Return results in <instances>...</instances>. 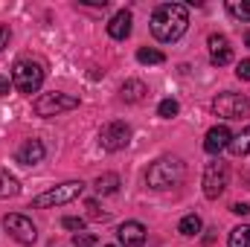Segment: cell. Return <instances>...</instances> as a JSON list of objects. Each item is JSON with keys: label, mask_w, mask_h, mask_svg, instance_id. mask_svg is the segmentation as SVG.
Listing matches in <instances>:
<instances>
[{"label": "cell", "mask_w": 250, "mask_h": 247, "mask_svg": "<svg viewBox=\"0 0 250 247\" xmlns=\"http://www.w3.org/2000/svg\"><path fill=\"white\" fill-rule=\"evenodd\" d=\"M41 84H44V67H41V64L29 62V59L15 62V67H12V87H15L18 93L32 96V93L41 90Z\"/></svg>", "instance_id": "obj_3"}, {"label": "cell", "mask_w": 250, "mask_h": 247, "mask_svg": "<svg viewBox=\"0 0 250 247\" xmlns=\"http://www.w3.org/2000/svg\"><path fill=\"white\" fill-rule=\"evenodd\" d=\"M227 12H230L236 21H242V23L250 21V3L248 0H230V3H227Z\"/></svg>", "instance_id": "obj_21"}, {"label": "cell", "mask_w": 250, "mask_h": 247, "mask_svg": "<svg viewBox=\"0 0 250 247\" xmlns=\"http://www.w3.org/2000/svg\"><path fill=\"white\" fill-rule=\"evenodd\" d=\"M178 111H181V105H178L175 99H163V102L157 105V117H163V120H172V117H178Z\"/></svg>", "instance_id": "obj_23"}, {"label": "cell", "mask_w": 250, "mask_h": 247, "mask_svg": "<svg viewBox=\"0 0 250 247\" xmlns=\"http://www.w3.org/2000/svg\"><path fill=\"white\" fill-rule=\"evenodd\" d=\"M151 35L163 44L178 41L184 32L189 29V12L184 3H160L151 15Z\"/></svg>", "instance_id": "obj_1"}, {"label": "cell", "mask_w": 250, "mask_h": 247, "mask_svg": "<svg viewBox=\"0 0 250 247\" xmlns=\"http://www.w3.org/2000/svg\"><path fill=\"white\" fill-rule=\"evenodd\" d=\"M131 12L128 9H120L111 21H108V35L114 38V41H125L128 35H131Z\"/></svg>", "instance_id": "obj_13"}, {"label": "cell", "mask_w": 250, "mask_h": 247, "mask_svg": "<svg viewBox=\"0 0 250 247\" xmlns=\"http://www.w3.org/2000/svg\"><path fill=\"white\" fill-rule=\"evenodd\" d=\"M230 140H233V134H230L227 125H212L207 131V137H204V151L207 154H221L230 145Z\"/></svg>", "instance_id": "obj_10"}, {"label": "cell", "mask_w": 250, "mask_h": 247, "mask_svg": "<svg viewBox=\"0 0 250 247\" xmlns=\"http://www.w3.org/2000/svg\"><path fill=\"white\" fill-rule=\"evenodd\" d=\"M137 62H140V64H163V62H166V56H163L160 50L140 47V50H137Z\"/></svg>", "instance_id": "obj_22"}, {"label": "cell", "mask_w": 250, "mask_h": 247, "mask_svg": "<svg viewBox=\"0 0 250 247\" xmlns=\"http://www.w3.org/2000/svg\"><path fill=\"white\" fill-rule=\"evenodd\" d=\"M212 111L221 120H245L250 117V99L245 93H218L212 102Z\"/></svg>", "instance_id": "obj_6"}, {"label": "cell", "mask_w": 250, "mask_h": 247, "mask_svg": "<svg viewBox=\"0 0 250 247\" xmlns=\"http://www.w3.org/2000/svg\"><path fill=\"white\" fill-rule=\"evenodd\" d=\"M117 239L123 247H143L146 245V227L140 221H125L117 230Z\"/></svg>", "instance_id": "obj_11"}, {"label": "cell", "mask_w": 250, "mask_h": 247, "mask_svg": "<svg viewBox=\"0 0 250 247\" xmlns=\"http://www.w3.org/2000/svg\"><path fill=\"white\" fill-rule=\"evenodd\" d=\"M62 224L67 227V230H76V233H82V230H84V218H73V215H67Z\"/></svg>", "instance_id": "obj_25"}, {"label": "cell", "mask_w": 250, "mask_h": 247, "mask_svg": "<svg viewBox=\"0 0 250 247\" xmlns=\"http://www.w3.org/2000/svg\"><path fill=\"white\" fill-rule=\"evenodd\" d=\"M3 230H6L15 242H21V245H35V239H38L35 224H32L26 215H18V212H12V215L3 218Z\"/></svg>", "instance_id": "obj_8"}, {"label": "cell", "mask_w": 250, "mask_h": 247, "mask_svg": "<svg viewBox=\"0 0 250 247\" xmlns=\"http://www.w3.org/2000/svg\"><path fill=\"white\" fill-rule=\"evenodd\" d=\"M93 189H96L99 195H114V192L120 189V175H114V172L99 175V178L93 181Z\"/></svg>", "instance_id": "obj_16"}, {"label": "cell", "mask_w": 250, "mask_h": 247, "mask_svg": "<svg viewBox=\"0 0 250 247\" xmlns=\"http://www.w3.org/2000/svg\"><path fill=\"white\" fill-rule=\"evenodd\" d=\"M146 93H148V87H146L140 79H128V82L123 84V90H120L123 102H128V105H137V102H143V99H146Z\"/></svg>", "instance_id": "obj_15"}, {"label": "cell", "mask_w": 250, "mask_h": 247, "mask_svg": "<svg viewBox=\"0 0 250 247\" xmlns=\"http://www.w3.org/2000/svg\"><path fill=\"white\" fill-rule=\"evenodd\" d=\"M245 44H248V47H250V29H248V32H245Z\"/></svg>", "instance_id": "obj_31"}, {"label": "cell", "mask_w": 250, "mask_h": 247, "mask_svg": "<svg viewBox=\"0 0 250 247\" xmlns=\"http://www.w3.org/2000/svg\"><path fill=\"white\" fill-rule=\"evenodd\" d=\"M227 245H230V247H250V224H242V227L230 230Z\"/></svg>", "instance_id": "obj_20"}, {"label": "cell", "mask_w": 250, "mask_h": 247, "mask_svg": "<svg viewBox=\"0 0 250 247\" xmlns=\"http://www.w3.org/2000/svg\"><path fill=\"white\" fill-rule=\"evenodd\" d=\"M236 157H245V154H250V125L248 128H242L233 140H230V145H227Z\"/></svg>", "instance_id": "obj_17"}, {"label": "cell", "mask_w": 250, "mask_h": 247, "mask_svg": "<svg viewBox=\"0 0 250 247\" xmlns=\"http://www.w3.org/2000/svg\"><path fill=\"white\" fill-rule=\"evenodd\" d=\"M184 175H187V169H184V163L178 157H160V160H154L148 166L146 184L151 189H172V186H178L184 181Z\"/></svg>", "instance_id": "obj_2"}, {"label": "cell", "mask_w": 250, "mask_h": 247, "mask_svg": "<svg viewBox=\"0 0 250 247\" xmlns=\"http://www.w3.org/2000/svg\"><path fill=\"white\" fill-rule=\"evenodd\" d=\"M99 143H102L105 151H123L125 145L131 143V128H128L125 123H120V120L102 125V131H99Z\"/></svg>", "instance_id": "obj_9"}, {"label": "cell", "mask_w": 250, "mask_h": 247, "mask_svg": "<svg viewBox=\"0 0 250 247\" xmlns=\"http://www.w3.org/2000/svg\"><path fill=\"white\" fill-rule=\"evenodd\" d=\"M87 209H90V218H102V221L108 218V215L99 209V204H96V201H87Z\"/></svg>", "instance_id": "obj_28"}, {"label": "cell", "mask_w": 250, "mask_h": 247, "mask_svg": "<svg viewBox=\"0 0 250 247\" xmlns=\"http://www.w3.org/2000/svg\"><path fill=\"white\" fill-rule=\"evenodd\" d=\"M18 192H21L18 178H15V175H9L6 169H0V201H3V198H15Z\"/></svg>", "instance_id": "obj_18"}, {"label": "cell", "mask_w": 250, "mask_h": 247, "mask_svg": "<svg viewBox=\"0 0 250 247\" xmlns=\"http://www.w3.org/2000/svg\"><path fill=\"white\" fill-rule=\"evenodd\" d=\"M35 114L38 117H44V120H50V117H59V114H67V111H73V108H79V96H70V93H41L38 99H35Z\"/></svg>", "instance_id": "obj_5"}, {"label": "cell", "mask_w": 250, "mask_h": 247, "mask_svg": "<svg viewBox=\"0 0 250 247\" xmlns=\"http://www.w3.org/2000/svg\"><path fill=\"white\" fill-rule=\"evenodd\" d=\"M236 76H239L242 82H250V59H245V62L236 64Z\"/></svg>", "instance_id": "obj_26"}, {"label": "cell", "mask_w": 250, "mask_h": 247, "mask_svg": "<svg viewBox=\"0 0 250 247\" xmlns=\"http://www.w3.org/2000/svg\"><path fill=\"white\" fill-rule=\"evenodd\" d=\"M9 38H12V32H9V26L6 23H0V53L9 47Z\"/></svg>", "instance_id": "obj_27"}, {"label": "cell", "mask_w": 250, "mask_h": 247, "mask_svg": "<svg viewBox=\"0 0 250 247\" xmlns=\"http://www.w3.org/2000/svg\"><path fill=\"white\" fill-rule=\"evenodd\" d=\"M84 192V184L82 181H67V184H59L47 192H41L38 198H32V206L35 209H53V206H64L70 201H76L79 195Z\"/></svg>", "instance_id": "obj_4"}, {"label": "cell", "mask_w": 250, "mask_h": 247, "mask_svg": "<svg viewBox=\"0 0 250 247\" xmlns=\"http://www.w3.org/2000/svg\"><path fill=\"white\" fill-rule=\"evenodd\" d=\"M12 90V82H9V76H0V96H6Z\"/></svg>", "instance_id": "obj_29"}, {"label": "cell", "mask_w": 250, "mask_h": 247, "mask_svg": "<svg viewBox=\"0 0 250 247\" xmlns=\"http://www.w3.org/2000/svg\"><path fill=\"white\" fill-rule=\"evenodd\" d=\"M233 212H236V215H248L250 206H248V204H233Z\"/></svg>", "instance_id": "obj_30"}, {"label": "cell", "mask_w": 250, "mask_h": 247, "mask_svg": "<svg viewBox=\"0 0 250 247\" xmlns=\"http://www.w3.org/2000/svg\"><path fill=\"white\" fill-rule=\"evenodd\" d=\"M73 245L76 247H96V236L93 233H76L73 236Z\"/></svg>", "instance_id": "obj_24"}, {"label": "cell", "mask_w": 250, "mask_h": 247, "mask_svg": "<svg viewBox=\"0 0 250 247\" xmlns=\"http://www.w3.org/2000/svg\"><path fill=\"white\" fill-rule=\"evenodd\" d=\"M108 247H114V245H108Z\"/></svg>", "instance_id": "obj_32"}, {"label": "cell", "mask_w": 250, "mask_h": 247, "mask_svg": "<svg viewBox=\"0 0 250 247\" xmlns=\"http://www.w3.org/2000/svg\"><path fill=\"white\" fill-rule=\"evenodd\" d=\"M44 154H47V148H44L41 140H26V143L18 148V163H23V166H38V163L44 160Z\"/></svg>", "instance_id": "obj_12"}, {"label": "cell", "mask_w": 250, "mask_h": 247, "mask_svg": "<svg viewBox=\"0 0 250 247\" xmlns=\"http://www.w3.org/2000/svg\"><path fill=\"white\" fill-rule=\"evenodd\" d=\"M224 189H227V163H221V160L207 163V169H204V195L209 201H215V198L224 195Z\"/></svg>", "instance_id": "obj_7"}, {"label": "cell", "mask_w": 250, "mask_h": 247, "mask_svg": "<svg viewBox=\"0 0 250 247\" xmlns=\"http://www.w3.org/2000/svg\"><path fill=\"white\" fill-rule=\"evenodd\" d=\"M209 59L218 67L233 62V50H230V41L224 35H209Z\"/></svg>", "instance_id": "obj_14"}, {"label": "cell", "mask_w": 250, "mask_h": 247, "mask_svg": "<svg viewBox=\"0 0 250 247\" xmlns=\"http://www.w3.org/2000/svg\"><path fill=\"white\" fill-rule=\"evenodd\" d=\"M201 227H204V224H201V218H198L195 212H189V215L181 218L178 233H181V236H198V233H201Z\"/></svg>", "instance_id": "obj_19"}]
</instances>
